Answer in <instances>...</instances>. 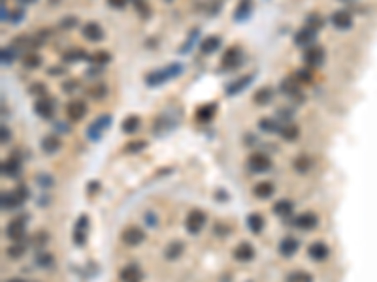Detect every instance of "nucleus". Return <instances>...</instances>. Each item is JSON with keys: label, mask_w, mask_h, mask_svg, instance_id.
<instances>
[{"label": "nucleus", "mask_w": 377, "mask_h": 282, "mask_svg": "<svg viewBox=\"0 0 377 282\" xmlns=\"http://www.w3.org/2000/svg\"><path fill=\"white\" fill-rule=\"evenodd\" d=\"M183 73V64L181 63H170L166 64L164 68H159V70H151L147 75H145V85L155 89V87H161V85L168 83L170 79H175Z\"/></svg>", "instance_id": "nucleus-1"}, {"label": "nucleus", "mask_w": 377, "mask_h": 282, "mask_svg": "<svg viewBox=\"0 0 377 282\" xmlns=\"http://www.w3.org/2000/svg\"><path fill=\"white\" fill-rule=\"evenodd\" d=\"M31 196V190L27 185H17L11 192H4L2 194V209L4 211H11L21 207L23 203L29 199Z\"/></svg>", "instance_id": "nucleus-2"}, {"label": "nucleus", "mask_w": 377, "mask_h": 282, "mask_svg": "<svg viewBox=\"0 0 377 282\" xmlns=\"http://www.w3.org/2000/svg\"><path fill=\"white\" fill-rule=\"evenodd\" d=\"M111 121H113L111 115H100L98 119H95L91 123V126L87 128V137L91 141H100L102 136H104V132L111 126Z\"/></svg>", "instance_id": "nucleus-3"}, {"label": "nucleus", "mask_w": 377, "mask_h": 282, "mask_svg": "<svg viewBox=\"0 0 377 282\" xmlns=\"http://www.w3.org/2000/svg\"><path fill=\"white\" fill-rule=\"evenodd\" d=\"M206 224V213L200 209H193L189 211V215H187V219H185V228L187 231L191 233V235H198L202 228H204Z\"/></svg>", "instance_id": "nucleus-4"}, {"label": "nucleus", "mask_w": 377, "mask_h": 282, "mask_svg": "<svg viewBox=\"0 0 377 282\" xmlns=\"http://www.w3.org/2000/svg\"><path fill=\"white\" fill-rule=\"evenodd\" d=\"M247 167L251 173H266L272 167V158L264 153H253L247 158Z\"/></svg>", "instance_id": "nucleus-5"}, {"label": "nucleus", "mask_w": 377, "mask_h": 282, "mask_svg": "<svg viewBox=\"0 0 377 282\" xmlns=\"http://www.w3.org/2000/svg\"><path fill=\"white\" fill-rule=\"evenodd\" d=\"M6 235L8 239L13 243H19L23 241V237L27 235V217H17V219L10 220V224L6 226Z\"/></svg>", "instance_id": "nucleus-6"}, {"label": "nucleus", "mask_w": 377, "mask_h": 282, "mask_svg": "<svg viewBox=\"0 0 377 282\" xmlns=\"http://www.w3.org/2000/svg\"><path fill=\"white\" fill-rule=\"evenodd\" d=\"M241 59H243V51H241V47H238V45H230V47L223 53V57H221V66H223L225 70H232V68H238V66H240Z\"/></svg>", "instance_id": "nucleus-7"}, {"label": "nucleus", "mask_w": 377, "mask_h": 282, "mask_svg": "<svg viewBox=\"0 0 377 282\" xmlns=\"http://www.w3.org/2000/svg\"><path fill=\"white\" fill-rule=\"evenodd\" d=\"M143 239H145V231L138 228V226H129L121 233V241L127 247H138L140 243H143Z\"/></svg>", "instance_id": "nucleus-8"}, {"label": "nucleus", "mask_w": 377, "mask_h": 282, "mask_svg": "<svg viewBox=\"0 0 377 282\" xmlns=\"http://www.w3.org/2000/svg\"><path fill=\"white\" fill-rule=\"evenodd\" d=\"M304 63L308 68H319L324 63V49L319 45H309L304 51Z\"/></svg>", "instance_id": "nucleus-9"}, {"label": "nucleus", "mask_w": 377, "mask_h": 282, "mask_svg": "<svg viewBox=\"0 0 377 282\" xmlns=\"http://www.w3.org/2000/svg\"><path fill=\"white\" fill-rule=\"evenodd\" d=\"M34 113L42 119H51L55 115V102L47 96H42L34 102Z\"/></svg>", "instance_id": "nucleus-10"}, {"label": "nucleus", "mask_w": 377, "mask_h": 282, "mask_svg": "<svg viewBox=\"0 0 377 282\" xmlns=\"http://www.w3.org/2000/svg\"><path fill=\"white\" fill-rule=\"evenodd\" d=\"M253 6H255V0H238L236 8H234V21L236 23H245L253 13Z\"/></svg>", "instance_id": "nucleus-11"}, {"label": "nucleus", "mask_w": 377, "mask_h": 282, "mask_svg": "<svg viewBox=\"0 0 377 282\" xmlns=\"http://www.w3.org/2000/svg\"><path fill=\"white\" fill-rule=\"evenodd\" d=\"M81 34H83V38H85L87 42L97 43L100 42V40H104V29H102L97 21L85 23L83 29H81Z\"/></svg>", "instance_id": "nucleus-12"}, {"label": "nucleus", "mask_w": 377, "mask_h": 282, "mask_svg": "<svg viewBox=\"0 0 377 282\" xmlns=\"http://www.w3.org/2000/svg\"><path fill=\"white\" fill-rule=\"evenodd\" d=\"M87 115V104L83 100H72V102H68L66 104V117L70 119V121H81L83 117Z\"/></svg>", "instance_id": "nucleus-13"}, {"label": "nucleus", "mask_w": 377, "mask_h": 282, "mask_svg": "<svg viewBox=\"0 0 377 282\" xmlns=\"http://www.w3.org/2000/svg\"><path fill=\"white\" fill-rule=\"evenodd\" d=\"M330 21L338 31H349L353 27V15L347 10H336L330 15Z\"/></svg>", "instance_id": "nucleus-14"}, {"label": "nucleus", "mask_w": 377, "mask_h": 282, "mask_svg": "<svg viewBox=\"0 0 377 282\" xmlns=\"http://www.w3.org/2000/svg\"><path fill=\"white\" fill-rule=\"evenodd\" d=\"M328 254H330V249H328V245L323 243V241H315V243H311V245L308 247V256H309L313 261H324L328 258Z\"/></svg>", "instance_id": "nucleus-15"}, {"label": "nucleus", "mask_w": 377, "mask_h": 282, "mask_svg": "<svg viewBox=\"0 0 377 282\" xmlns=\"http://www.w3.org/2000/svg\"><path fill=\"white\" fill-rule=\"evenodd\" d=\"M317 224H319V217L315 213H302V215H298L294 219V226L304 231H309L313 228H317Z\"/></svg>", "instance_id": "nucleus-16"}, {"label": "nucleus", "mask_w": 377, "mask_h": 282, "mask_svg": "<svg viewBox=\"0 0 377 282\" xmlns=\"http://www.w3.org/2000/svg\"><path fill=\"white\" fill-rule=\"evenodd\" d=\"M317 38V31H313L309 27H302L300 31L294 34V43L298 47H309Z\"/></svg>", "instance_id": "nucleus-17"}, {"label": "nucleus", "mask_w": 377, "mask_h": 282, "mask_svg": "<svg viewBox=\"0 0 377 282\" xmlns=\"http://www.w3.org/2000/svg\"><path fill=\"white\" fill-rule=\"evenodd\" d=\"M234 258L241 263H247L255 258V247L251 243H240L236 249H234Z\"/></svg>", "instance_id": "nucleus-18"}, {"label": "nucleus", "mask_w": 377, "mask_h": 282, "mask_svg": "<svg viewBox=\"0 0 377 282\" xmlns=\"http://www.w3.org/2000/svg\"><path fill=\"white\" fill-rule=\"evenodd\" d=\"M253 77H255V75H243V77L236 79L234 83H230L226 87V96H236V94L243 93L249 85L253 83Z\"/></svg>", "instance_id": "nucleus-19"}, {"label": "nucleus", "mask_w": 377, "mask_h": 282, "mask_svg": "<svg viewBox=\"0 0 377 282\" xmlns=\"http://www.w3.org/2000/svg\"><path fill=\"white\" fill-rule=\"evenodd\" d=\"M217 109H219V107H217L215 102L198 105V109H196V119H198L200 123H209V121H213V117L217 115Z\"/></svg>", "instance_id": "nucleus-20"}, {"label": "nucleus", "mask_w": 377, "mask_h": 282, "mask_svg": "<svg viewBox=\"0 0 377 282\" xmlns=\"http://www.w3.org/2000/svg\"><path fill=\"white\" fill-rule=\"evenodd\" d=\"M42 151L45 155H55V153H59L61 151V147H63V141H61V137L59 136H53V134H49V136H45L42 139Z\"/></svg>", "instance_id": "nucleus-21"}, {"label": "nucleus", "mask_w": 377, "mask_h": 282, "mask_svg": "<svg viewBox=\"0 0 377 282\" xmlns=\"http://www.w3.org/2000/svg\"><path fill=\"white\" fill-rule=\"evenodd\" d=\"M119 277H121V281L123 282H140L143 275H141V269L136 265V263H130V265H127V267L121 269Z\"/></svg>", "instance_id": "nucleus-22"}, {"label": "nucleus", "mask_w": 377, "mask_h": 282, "mask_svg": "<svg viewBox=\"0 0 377 282\" xmlns=\"http://www.w3.org/2000/svg\"><path fill=\"white\" fill-rule=\"evenodd\" d=\"M2 173L10 179L19 177V173H21V162H19V158L11 157V158H8V160H4V164H2Z\"/></svg>", "instance_id": "nucleus-23"}, {"label": "nucleus", "mask_w": 377, "mask_h": 282, "mask_svg": "<svg viewBox=\"0 0 377 282\" xmlns=\"http://www.w3.org/2000/svg\"><path fill=\"white\" fill-rule=\"evenodd\" d=\"M185 251V245L181 241H172V243H168L166 245V249H164V258L168 261H175L181 258V254Z\"/></svg>", "instance_id": "nucleus-24"}, {"label": "nucleus", "mask_w": 377, "mask_h": 282, "mask_svg": "<svg viewBox=\"0 0 377 282\" xmlns=\"http://www.w3.org/2000/svg\"><path fill=\"white\" fill-rule=\"evenodd\" d=\"M221 36H207V38H204L202 42H200V51H202V55H213L215 51H219V47H221Z\"/></svg>", "instance_id": "nucleus-25"}, {"label": "nucleus", "mask_w": 377, "mask_h": 282, "mask_svg": "<svg viewBox=\"0 0 377 282\" xmlns=\"http://www.w3.org/2000/svg\"><path fill=\"white\" fill-rule=\"evenodd\" d=\"M279 254L281 256H285V258H289V256H292V254H296L298 252V241L294 239V237H283V239L279 241Z\"/></svg>", "instance_id": "nucleus-26"}, {"label": "nucleus", "mask_w": 377, "mask_h": 282, "mask_svg": "<svg viewBox=\"0 0 377 282\" xmlns=\"http://www.w3.org/2000/svg\"><path fill=\"white\" fill-rule=\"evenodd\" d=\"M274 215H277L281 219H287V217H291L292 211H294V203H292L291 199H279V201H275L274 203Z\"/></svg>", "instance_id": "nucleus-27"}, {"label": "nucleus", "mask_w": 377, "mask_h": 282, "mask_svg": "<svg viewBox=\"0 0 377 282\" xmlns=\"http://www.w3.org/2000/svg\"><path fill=\"white\" fill-rule=\"evenodd\" d=\"M279 91L283 94H287L289 98H300L302 100L300 83H298V81H294V79H285V81L281 83Z\"/></svg>", "instance_id": "nucleus-28"}, {"label": "nucleus", "mask_w": 377, "mask_h": 282, "mask_svg": "<svg viewBox=\"0 0 377 282\" xmlns=\"http://www.w3.org/2000/svg\"><path fill=\"white\" fill-rule=\"evenodd\" d=\"M274 192H275V187H274V183H268V181H264V183H259L257 187L253 188V194H255V198L259 199H268L274 196Z\"/></svg>", "instance_id": "nucleus-29"}, {"label": "nucleus", "mask_w": 377, "mask_h": 282, "mask_svg": "<svg viewBox=\"0 0 377 282\" xmlns=\"http://www.w3.org/2000/svg\"><path fill=\"white\" fill-rule=\"evenodd\" d=\"M63 61L65 63H79V61H89V55L85 53V49L81 47H74V49H68L63 53Z\"/></svg>", "instance_id": "nucleus-30"}, {"label": "nucleus", "mask_w": 377, "mask_h": 282, "mask_svg": "<svg viewBox=\"0 0 377 282\" xmlns=\"http://www.w3.org/2000/svg\"><path fill=\"white\" fill-rule=\"evenodd\" d=\"M281 126L283 125L277 119H270V117H264V119L259 121V128L262 132H266V134H279Z\"/></svg>", "instance_id": "nucleus-31"}, {"label": "nucleus", "mask_w": 377, "mask_h": 282, "mask_svg": "<svg viewBox=\"0 0 377 282\" xmlns=\"http://www.w3.org/2000/svg\"><path fill=\"white\" fill-rule=\"evenodd\" d=\"M274 100V91L270 87H260L257 93L253 94V102L257 105H268Z\"/></svg>", "instance_id": "nucleus-32"}, {"label": "nucleus", "mask_w": 377, "mask_h": 282, "mask_svg": "<svg viewBox=\"0 0 377 282\" xmlns=\"http://www.w3.org/2000/svg\"><path fill=\"white\" fill-rule=\"evenodd\" d=\"M89 63L93 64V66L102 68V66L111 63V55H109L106 49H100V51H95L93 55H89Z\"/></svg>", "instance_id": "nucleus-33"}, {"label": "nucleus", "mask_w": 377, "mask_h": 282, "mask_svg": "<svg viewBox=\"0 0 377 282\" xmlns=\"http://www.w3.org/2000/svg\"><path fill=\"white\" fill-rule=\"evenodd\" d=\"M279 136L283 137L285 141H294V139H298V136H300V128L296 125H292V123H287V125L281 126Z\"/></svg>", "instance_id": "nucleus-34"}, {"label": "nucleus", "mask_w": 377, "mask_h": 282, "mask_svg": "<svg viewBox=\"0 0 377 282\" xmlns=\"http://www.w3.org/2000/svg\"><path fill=\"white\" fill-rule=\"evenodd\" d=\"M140 126H141L140 117L138 115H129V117H125V121H123V125H121V130H123L125 134H134Z\"/></svg>", "instance_id": "nucleus-35"}, {"label": "nucleus", "mask_w": 377, "mask_h": 282, "mask_svg": "<svg viewBox=\"0 0 377 282\" xmlns=\"http://www.w3.org/2000/svg\"><path fill=\"white\" fill-rule=\"evenodd\" d=\"M87 94L93 98V100H104L108 96V87L102 83V81H97L95 85H91L87 89Z\"/></svg>", "instance_id": "nucleus-36"}, {"label": "nucleus", "mask_w": 377, "mask_h": 282, "mask_svg": "<svg viewBox=\"0 0 377 282\" xmlns=\"http://www.w3.org/2000/svg\"><path fill=\"white\" fill-rule=\"evenodd\" d=\"M247 228L255 235H259L260 231H262V228H264V219H262V215L260 213H251L247 217Z\"/></svg>", "instance_id": "nucleus-37"}, {"label": "nucleus", "mask_w": 377, "mask_h": 282, "mask_svg": "<svg viewBox=\"0 0 377 282\" xmlns=\"http://www.w3.org/2000/svg\"><path fill=\"white\" fill-rule=\"evenodd\" d=\"M23 66L25 68H29V70H36V68H40L42 66V57L38 55V53H25L23 55Z\"/></svg>", "instance_id": "nucleus-38"}, {"label": "nucleus", "mask_w": 377, "mask_h": 282, "mask_svg": "<svg viewBox=\"0 0 377 282\" xmlns=\"http://www.w3.org/2000/svg\"><path fill=\"white\" fill-rule=\"evenodd\" d=\"M292 167H294L298 173H308L309 167H311V160H309L308 155H300V157H296L292 160Z\"/></svg>", "instance_id": "nucleus-39"}, {"label": "nucleus", "mask_w": 377, "mask_h": 282, "mask_svg": "<svg viewBox=\"0 0 377 282\" xmlns=\"http://www.w3.org/2000/svg\"><path fill=\"white\" fill-rule=\"evenodd\" d=\"M34 263L38 267H42V269H47V267H51L55 263V258L53 254H49V252H38L36 258H34Z\"/></svg>", "instance_id": "nucleus-40"}, {"label": "nucleus", "mask_w": 377, "mask_h": 282, "mask_svg": "<svg viewBox=\"0 0 377 282\" xmlns=\"http://www.w3.org/2000/svg\"><path fill=\"white\" fill-rule=\"evenodd\" d=\"M306 27H309V29H313V31L319 32L324 27V17L313 11V13H309V15L306 17Z\"/></svg>", "instance_id": "nucleus-41"}, {"label": "nucleus", "mask_w": 377, "mask_h": 282, "mask_svg": "<svg viewBox=\"0 0 377 282\" xmlns=\"http://www.w3.org/2000/svg\"><path fill=\"white\" fill-rule=\"evenodd\" d=\"M198 34H200V29H193V31H191L189 38H187V40L183 42V45L179 47V53H181V55H185V53H189L191 49H193L196 40H198Z\"/></svg>", "instance_id": "nucleus-42"}, {"label": "nucleus", "mask_w": 377, "mask_h": 282, "mask_svg": "<svg viewBox=\"0 0 377 282\" xmlns=\"http://www.w3.org/2000/svg\"><path fill=\"white\" fill-rule=\"evenodd\" d=\"M294 81H298L300 85H308L313 83V73L309 68H300L294 72Z\"/></svg>", "instance_id": "nucleus-43"}, {"label": "nucleus", "mask_w": 377, "mask_h": 282, "mask_svg": "<svg viewBox=\"0 0 377 282\" xmlns=\"http://www.w3.org/2000/svg\"><path fill=\"white\" fill-rule=\"evenodd\" d=\"M27 252V247L23 245L21 241L19 243H13L11 247H8V256L10 258H13V260H19V258H23V254Z\"/></svg>", "instance_id": "nucleus-44"}, {"label": "nucleus", "mask_w": 377, "mask_h": 282, "mask_svg": "<svg viewBox=\"0 0 377 282\" xmlns=\"http://www.w3.org/2000/svg\"><path fill=\"white\" fill-rule=\"evenodd\" d=\"M15 53H17L15 47H2V51H0L2 66H10V64L13 63V59H15Z\"/></svg>", "instance_id": "nucleus-45"}, {"label": "nucleus", "mask_w": 377, "mask_h": 282, "mask_svg": "<svg viewBox=\"0 0 377 282\" xmlns=\"http://www.w3.org/2000/svg\"><path fill=\"white\" fill-rule=\"evenodd\" d=\"M289 282H313L311 273H306V271H294L287 277Z\"/></svg>", "instance_id": "nucleus-46"}, {"label": "nucleus", "mask_w": 377, "mask_h": 282, "mask_svg": "<svg viewBox=\"0 0 377 282\" xmlns=\"http://www.w3.org/2000/svg\"><path fill=\"white\" fill-rule=\"evenodd\" d=\"M147 147V141H143V139H134V141H129L127 145H125V151L127 153H140Z\"/></svg>", "instance_id": "nucleus-47"}, {"label": "nucleus", "mask_w": 377, "mask_h": 282, "mask_svg": "<svg viewBox=\"0 0 377 282\" xmlns=\"http://www.w3.org/2000/svg\"><path fill=\"white\" fill-rule=\"evenodd\" d=\"M36 183H38V187L40 188L55 187V179L51 177L49 173H40V175H36Z\"/></svg>", "instance_id": "nucleus-48"}, {"label": "nucleus", "mask_w": 377, "mask_h": 282, "mask_svg": "<svg viewBox=\"0 0 377 282\" xmlns=\"http://www.w3.org/2000/svg\"><path fill=\"white\" fill-rule=\"evenodd\" d=\"M29 93L34 94V96H47V89H45V85L43 83H34L31 85V89H29Z\"/></svg>", "instance_id": "nucleus-49"}, {"label": "nucleus", "mask_w": 377, "mask_h": 282, "mask_svg": "<svg viewBox=\"0 0 377 282\" xmlns=\"http://www.w3.org/2000/svg\"><path fill=\"white\" fill-rule=\"evenodd\" d=\"M75 25H77V17H75V15H66V17L61 19V27H63L65 31L66 29H68V31H70V29H74Z\"/></svg>", "instance_id": "nucleus-50"}, {"label": "nucleus", "mask_w": 377, "mask_h": 282, "mask_svg": "<svg viewBox=\"0 0 377 282\" xmlns=\"http://www.w3.org/2000/svg\"><path fill=\"white\" fill-rule=\"evenodd\" d=\"M47 239H49V237H47V233H45V231H38V233L33 237V243L38 247V249H42L43 245L47 243Z\"/></svg>", "instance_id": "nucleus-51"}, {"label": "nucleus", "mask_w": 377, "mask_h": 282, "mask_svg": "<svg viewBox=\"0 0 377 282\" xmlns=\"http://www.w3.org/2000/svg\"><path fill=\"white\" fill-rule=\"evenodd\" d=\"M136 10L140 11V15H143V17H149V6H147V2L145 0H136Z\"/></svg>", "instance_id": "nucleus-52"}, {"label": "nucleus", "mask_w": 377, "mask_h": 282, "mask_svg": "<svg viewBox=\"0 0 377 282\" xmlns=\"http://www.w3.org/2000/svg\"><path fill=\"white\" fill-rule=\"evenodd\" d=\"M23 17H25V10H23V8H17V10L10 15V23L11 25H19V23L23 21Z\"/></svg>", "instance_id": "nucleus-53"}, {"label": "nucleus", "mask_w": 377, "mask_h": 282, "mask_svg": "<svg viewBox=\"0 0 377 282\" xmlns=\"http://www.w3.org/2000/svg\"><path fill=\"white\" fill-rule=\"evenodd\" d=\"M292 117H294V111H292V109H279V111H277V119H279V123L281 121H291Z\"/></svg>", "instance_id": "nucleus-54"}, {"label": "nucleus", "mask_w": 377, "mask_h": 282, "mask_svg": "<svg viewBox=\"0 0 377 282\" xmlns=\"http://www.w3.org/2000/svg\"><path fill=\"white\" fill-rule=\"evenodd\" d=\"M127 4H129V0H108V6L109 8H115V10L127 8Z\"/></svg>", "instance_id": "nucleus-55"}, {"label": "nucleus", "mask_w": 377, "mask_h": 282, "mask_svg": "<svg viewBox=\"0 0 377 282\" xmlns=\"http://www.w3.org/2000/svg\"><path fill=\"white\" fill-rule=\"evenodd\" d=\"M77 85L79 83H77L75 79H70L68 83H63V91H65V93H72L74 89H77Z\"/></svg>", "instance_id": "nucleus-56"}, {"label": "nucleus", "mask_w": 377, "mask_h": 282, "mask_svg": "<svg viewBox=\"0 0 377 282\" xmlns=\"http://www.w3.org/2000/svg\"><path fill=\"white\" fill-rule=\"evenodd\" d=\"M10 137H11V134H10V130H8V126L2 125V143H8Z\"/></svg>", "instance_id": "nucleus-57"}, {"label": "nucleus", "mask_w": 377, "mask_h": 282, "mask_svg": "<svg viewBox=\"0 0 377 282\" xmlns=\"http://www.w3.org/2000/svg\"><path fill=\"white\" fill-rule=\"evenodd\" d=\"M87 190H89V194H95L97 190H100V183H97V181H91Z\"/></svg>", "instance_id": "nucleus-58"}, {"label": "nucleus", "mask_w": 377, "mask_h": 282, "mask_svg": "<svg viewBox=\"0 0 377 282\" xmlns=\"http://www.w3.org/2000/svg\"><path fill=\"white\" fill-rule=\"evenodd\" d=\"M145 222H147L149 226H155V224H157V219H155V215H153V213H145Z\"/></svg>", "instance_id": "nucleus-59"}, {"label": "nucleus", "mask_w": 377, "mask_h": 282, "mask_svg": "<svg viewBox=\"0 0 377 282\" xmlns=\"http://www.w3.org/2000/svg\"><path fill=\"white\" fill-rule=\"evenodd\" d=\"M57 130L59 132H70V126L66 125V123H57Z\"/></svg>", "instance_id": "nucleus-60"}, {"label": "nucleus", "mask_w": 377, "mask_h": 282, "mask_svg": "<svg viewBox=\"0 0 377 282\" xmlns=\"http://www.w3.org/2000/svg\"><path fill=\"white\" fill-rule=\"evenodd\" d=\"M63 72H65L63 68H49V70H47V73H49V75H61Z\"/></svg>", "instance_id": "nucleus-61"}, {"label": "nucleus", "mask_w": 377, "mask_h": 282, "mask_svg": "<svg viewBox=\"0 0 377 282\" xmlns=\"http://www.w3.org/2000/svg\"><path fill=\"white\" fill-rule=\"evenodd\" d=\"M36 0H19V4H23V6H29V4H34Z\"/></svg>", "instance_id": "nucleus-62"}, {"label": "nucleus", "mask_w": 377, "mask_h": 282, "mask_svg": "<svg viewBox=\"0 0 377 282\" xmlns=\"http://www.w3.org/2000/svg\"><path fill=\"white\" fill-rule=\"evenodd\" d=\"M8 282H25L23 279H11V281H8Z\"/></svg>", "instance_id": "nucleus-63"}, {"label": "nucleus", "mask_w": 377, "mask_h": 282, "mask_svg": "<svg viewBox=\"0 0 377 282\" xmlns=\"http://www.w3.org/2000/svg\"><path fill=\"white\" fill-rule=\"evenodd\" d=\"M168 2H170V0H168Z\"/></svg>", "instance_id": "nucleus-64"}]
</instances>
